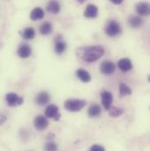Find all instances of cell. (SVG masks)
I'll return each instance as SVG.
<instances>
[{
	"label": "cell",
	"instance_id": "6da1fadb",
	"mask_svg": "<svg viewBox=\"0 0 150 151\" xmlns=\"http://www.w3.org/2000/svg\"><path fill=\"white\" fill-rule=\"evenodd\" d=\"M105 54V48L102 46L99 45H94V46H90L87 47L83 55H82V59L86 62V63H95L98 59H100Z\"/></svg>",
	"mask_w": 150,
	"mask_h": 151
},
{
	"label": "cell",
	"instance_id": "7a4b0ae2",
	"mask_svg": "<svg viewBox=\"0 0 150 151\" xmlns=\"http://www.w3.org/2000/svg\"><path fill=\"white\" fill-rule=\"evenodd\" d=\"M85 106H86V101L83 99H68L64 103L65 109L72 113L81 111Z\"/></svg>",
	"mask_w": 150,
	"mask_h": 151
},
{
	"label": "cell",
	"instance_id": "3957f363",
	"mask_svg": "<svg viewBox=\"0 0 150 151\" xmlns=\"http://www.w3.org/2000/svg\"><path fill=\"white\" fill-rule=\"evenodd\" d=\"M105 32L108 36L114 37V36H117L119 34H121L122 29H121V27L118 21L110 20L105 27Z\"/></svg>",
	"mask_w": 150,
	"mask_h": 151
},
{
	"label": "cell",
	"instance_id": "277c9868",
	"mask_svg": "<svg viewBox=\"0 0 150 151\" xmlns=\"http://www.w3.org/2000/svg\"><path fill=\"white\" fill-rule=\"evenodd\" d=\"M5 100H6V103L8 106H21L24 102V99L23 98L19 97L18 94L14 93V92H10V93H7L6 96H5Z\"/></svg>",
	"mask_w": 150,
	"mask_h": 151
},
{
	"label": "cell",
	"instance_id": "5b68a950",
	"mask_svg": "<svg viewBox=\"0 0 150 151\" xmlns=\"http://www.w3.org/2000/svg\"><path fill=\"white\" fill-rule=\"evenodd\" d=\"M45 115L47 118L53 119L54 120L57 121L61 119V113L59 112V108L55 105H49L46 110H45Z\"/></svg>",
	"mask_w": 150,
	"mask_h": 151
},
{
	"label": "cell",
	"instance_id": "8992f818",
	"mask_svg": "<svg viewBox=\"0 0 150 151\" xmlns=\"http://www.w3.org/2000/svg\"><path fill=\"white\" fill-rule=\"evenodd\" d=\"M34 127L37 130L42 131V130H45L48 127V120H47L46 116H44V115H38V116H36L34 118Z\"/></svg>",
	"mask_w": 150,
	"mask_h": 151
},
{
	"label": "cell",
	"instance_id": "52a82bcc",
	"mask_svg": "<svg viewBox=\"0 0 150 151\" xmlns=\"http://www.w3.org/2000/svg\"><path fill=\"white\" fill-rule=\"evenodd\" d=\"M101 99H102V104H103L105 109H106V111H108V110L111 108L112 105H113V94H112L110 91H102V93H101Z\"/></svg>",
	"mask_w": 150,
	"mask_h": 151
},
{
	"label": "cell",
	"instance_id": "ba28073f",
	"mask_svg": "<svg viewBox=\"0 0 150 151\" xmlns=\"http://www.w3.org/2000/svg\"><path fill=\"white\" fill-rule=\"evenodd\" d=\"M116 66L111 61H105L100 66V71L104 75H112L115 72Z\"/></svg>",
	"mask_w": 150,
	"mask_h": 151
},
{
	"label": "cell",
	"instance_id": "9c48e42d",
	"mask_svg": "<svg viewBox=\"0 0 150 151\" xmlns=\"http://www.w3.org/2000/svg\"><path fill=\"white\" fill-rule=\"evenodd\" d=\"M83 15L85 18L88 19H95L98 15V8L95 4H88L84 10Z\"/></svg>",
	"mask_w": 150,
	"mask_h": 151
},
{
	"label": "cell",
	"instance_id": "30bf717a",
	"mask_svg": "<svg viewBox=\"0 0 150 151\" xmlns=\"http://www.w3.org/2000/svg\"><path fill=\"white\" fill-rule=\"evenodd\" d=\"M136 12L141 16H149L150 13L149 4L147 2H140L136 4Z\"/></svg>",
	"mask_w": 150,
	"mask_h": 151
},
{
	"label": "cell",
	"instance_id": "8fae6325",
	"mask_svg": "<svg viewBox=\"0 0 150 151\" xmlns=\"http://www.w3.org/2000/svg\"><path fill=\"white\" fill-rule=\"evenodd\" d=\"M118 69L123 72H127L133 69V63L128 58H122L118 62Z\"/></svg>",
	"mask_w": 150,
	"mask_h": 151
},
{
	"label": "cell",
	"instance_id": "7c38bea8",
	"mask_svg": "<svg viewBox=\"0 0 150 151\" xmlns=\"http://www.w3.org/2000/svg\"><path fill=\"white\" fill-rule=\"evenodd\" d=\"M17 54L20 58H23V59L28 58L32 54V48H31V47L29 45L23 44L19 47Z\"/></svg>",
	"mask_w": 150,
	"mask_h": 151
},
{
	"label": "cell",
	"instance_id": "4fadbf2b",
	"mask_svg": "<svg viewBox=\"0 0 150 151\" xmlns=\"http://www.w3.org/2000/svg\"><path fill=\"white\" fill-rule=\"evenodd\" d=\"M46 9L49 13L57 14V13H59V12L61 10V5L57 0H49L47 4Z\"/></svg>",
	"mask_w": 150,
	"mask_h": 151
},
{
	"label": "cell",
	"instance_id": "5bb4252c",
	"mask_svg": "<svg viewBox=\"0 0 150 151\" xmlns=\"http://www.w3.org/2000/svg\"><path fill=\"white\" fill-rule=\"evenodd\" d=\"M50 100V96L47 91H40L38 93L35 98V102L39 106H44L47 105Z\"/></svg>",
	"mask_w": 150,
	"mask_h": 151
},
{
	"label": "cell",
	"instance_id": "9a60e30c",
	"mask_svg": "<svg viewBox=\"0 0 150 151\" xmlns=\"http://www.w3.org/2000/svg\"><path fill=\"white\" fill-rule=\"evenodd\" d=\"M44 17H45V12H44L43 9L40 8V7H35L34 9L32 10V12L30 13V19L33 21L40 20Z\"/></svg>",
	"mask_w": 150,
	"mask_h": 151
},
{
	"label": "cell",
	"instance_id": "2e32d148",
	"mask_svg": "<svg viewBox=\"0 0 150 151\" xmlns=\"http://www.w3.org/2000/svg\"><path fill=\"white\" fill-rule=\"evenodd\" d=\"M75 75L76 76L83 82V83H89L90 80H91V76L90 74L85 70H83V69H79L76 70L75 72Z\"/></svg>",
	"mask_w": 150,
	"mask_h": 151
},
{
	"label": "cell",
	"instance_id": "e0dca14e",
	"mask_svg": "<svg viewBox=\"0 0 150 151\" xmlns=\"http://www.w3.org/2000/svg\"><path fill=\"white\" fill-rule=\"evenodd\" d=\"M128 24L133 28H138L143 24V20L139 16H130L128 19Z\"/></svg>",
	"mask_w": 150,
	"mask_h": 151
},
{
	"label": "cell",
	"instance_id": "ac0fdd59",
	"mask_svg": "<svg viewBox=\"0 0 150 151\" xmlns=\"http://www.w3.org/2000/svg\"><path fill=\"white\" fill-rule=\"evenodd\" d=\"M66 47H67V44L66 42L63 40H58L55 41V51L57 55H62L65 50H66Z\"/></svg>",
	"mask_w": 150,
	"mask_h": 151
},
{
	"label": "cell",
	"instance_id": "d6986e66",
	"mask_svg": "<svg viewBox=\"0 0 150 151\" xmlns=\"http://www.w3.org/2000/svg\"><path fill=\"white\" fill-rule=\"evenodd\" d=\"M118 91H119L120 97H125V96H128L132 94V89L125 83H119Z\"/></svg>",
	"mask_w": 150,
	"mask_h": 151
},
{
	"label": "cell",
	"instance_id": "ffe728a7",
	"mask_svg": "<svg viewBox=\"0 0 150 151\" xmlns=\"http://www.w3.org/2000/svg\"><path fill=\"white\" fill-rule=\"evenodd\" d=\"M101 113V107L100 106L97 105V104H93L90 106V108L88 109V115L90 118H95L99 116Z\"/></svg>",
	"mask_w": 150,
	"mask_h": 151
},
{
	"label": "cell",
	"instance_id": "44dd1931",
	"mask_svg": "<svg viewBox=\"0 0 150 151\" xmlns=\"http://www.w3.org/2000/svg\"><path fill=\"white\" fill-rule=\"evenodd\" d=\"M53 31V27H52V24L48 21H46L44 22L40 27H39V33L42 35H48L49 34H51Z\"/></svg>",
	"mask_w": 150,
	"mask_h": 151
},
{
	"label": "cell",
	"instance_id": "7402d4cb",
	"mask_svg": "<svg viewBox=\"0 0 150 151\" xmlns=\"http://www.w3.org/2000/svg\"><path fill=\"white\" fill-rule=\"evenodd\" d=\"M34 36H35V31L33 27H27L22 33V37L27 40H33Z\"/></svg>",
	"mask_w": 150,
	"mask_h": 151
},
{
	"label": "cell",
	"instance_id": "603a6c76",
	"mask_svg": "<svg viewBox=\"0 0 150 151\" xmlns=\"http://www.w3.org/2000/svg\"><path fill=\"white\" fill-rule=\"evenodd\" d=\"M109 111V115L113 118H118L121 116L124 113V110L121 108H118L117 106H111V108L108 110Z\"/></svg>",
	"mask_w": 150,
	"mask_h": 151
},
{
	"label": "cell",
	"instance_id": "cb8c5ba5",
	"mask_svg": "<svg viewBox=\"0 0 150 151\" xmlns=\"http://www.w3.org/2000/svg\"><path fill=\"white\" fill-rule=\"evenodd\" d=\"M44 150L45 151H58V145L54 142H48L46 143Z\"/></svg>",
	"mask_w": 150,
	"mask_h": 151
},
{
	"label": "cell",
	"instance_id": "d4e9b609",
	"mask_svg": "<svg viewBox=\"0 0 150 151\" xmlns=\"http://www.w3.org/2000/svg\"><path fill=\"white\" fill-rule=\"evenodd\" d=\"M89 151H106L105 148L101 145H98V144H94L90 147V150Z\"/></svg>",
	"mask_w": 150,
	"mask_h": 151
},
{
	"label": "cell",
	"instance_id": "484cf974",
	"mask_svg": "<svg viewBox=\"0 0 150 151\" xmlns=\"http://www.w3.org/2000/svg\"><path fill=\"white\" fill-rule=\"evenodd\" d=\"M6 119H7V118H6V116H5V115H4V114H0V126H2V125L6 121Z\"/></svg>",
	"mask_w": 150,
	"mask_h": 151
},
{
	"label": "cell",
	"instance_id": "4316f807",
	"mask_svg": "<svg viewBox=\"0 0 150 151\" xmlns=\"http://www.w3.org/2000/svg\"><path fill=\"white\" fill-rule=\"evenodd\" d=\"M113 4H122L123 3V1L124 0H110Z\"/></svg>",
	"mask_w": 150,
	"mask_h": 151
},
{
	"label": "cell",
	"instance_id": "83f0119b",
	"mask_svg": "<svg viewBox=\"0 0 150 151\" xmlns=\"http://www.w3.org/2000/svg\"><path fill=\"white\" fill-rule=\"evenodd\" d=\"M76 1H77V2H79V3H81V4H83L85 0H76Z\"/></svg>",
	"mask_w": 150,
	"mask_h": 151
}]
</instances>
